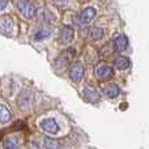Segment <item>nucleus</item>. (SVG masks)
Returning a JSON list of instances; mask_svg holds the SVG:
<instances>
[{
    "instance_id": "nucleus-12",
    "label": "nucleus",
    "mask_w": 149,
    "mask_h": 149,
    "mask_svg": "<svg viewBox=\"0 0 149 149\" xmlns=\"http://www.w3.org/2000/svg\"><path fill=\"white\" fill-rule=\"evenodd\" d=\"M131 65V62L127 56H119L114 60V67H116L118 70H127V68Z\"/></svg>"
},
{
    "instance_id": "nucleus-22",
    "label": "nucleus",
    "mask_w": 149,
    "mask_h": 149,
    "mask_svg": "<svg viewBox=\"0 0 149 149\" xmlns=\"http://www.w3.org/2000/svg\"><path fill=\"white\" fill-rule=\"evenodd\" d=\"M8 5V0H0V10H3Z\"/></svg>"
},
{
    "instance_id": "nucleus-5",
    "label": "nucleus",
    "mask_w": 149,
    "mask_h": 149,
    "mask_svg": "<svg viewBox=\"0 0 149 149\" xmlns=\"http://www.w3.org/2000/svg\"><path fill=\"white\" fill-rule=\"evenodd\" d=\"M13 20L9 16H0V33L4 36H9L13 31Z\"/></svg>"
},
{
    "instance_id": "nucleus-9",
    "label": "nucleus",
    "mask_w": 149,
    "mask_h": 149,
    "mask_svg": "<svg viewBox=\"0 0 149 149\" xmlns=\"http://www.w3.org/2000/svg\"><path fill=\"white\" fill-rule=\"evenodd\" d=\"M114 46L116 51H124L128 49V38L124 34H119L114 39Z\"/></svg>"
},
{
    "instance_id": "nucleus-11",
    "label": "nucleus",
    "mask_w": 149,
    "mask_h": 149,
    "mask_svg": "<svg viewBox=\"0 0 149 149\" xmlns=\"http://www.w3.org/2000/svg\"><path fill=\"white\" fill-rule=\"evenodd\" d=\"M94 17H95V9L92 7L85 8V9L81 12V15H80V20H81V22H84V24L90 22Z\"/></svg>"
},
{
    "instance_id": "nucleus-10",
    "label": "nucleus",
    "mask_w": 149,
    "mask_h": 149,
    "mask_svg": "<svg viewBox=\"0 0 149 149\" xmlns=\"http://www.w3.org/2000/svg\"><path fill=\"white\" fill-rule=\"evenodd\" d=\"M73 36H74L73 29L68 25L63 26L62 30H60V41H62L63 43H70V42H72Z\"/></svg>"
},
{
    "instance_id": "nucleus-1",
    "label": "nucleus",
    "mask_w": 149,
    "mask_h": 149,
    "mask_svg": "<svg viewBox=\"0 0 149 149\" xmlns=\"http://www.w3.org/2000/svg\"><path fill=\"white\" fill-rule=\"evenodd\" d=\"M16 7L20 10V13L22 15V17L25 18H33L37 15L36 7L31 4L29 0H16Z\"/></svg>"
},
{
    "instance_id": "nucleus-15",
    "label": "nucleus",
    "mask_w": 149,
    "mask_h": 149,
    "mask_svg": "<svg viewBox=\"0 0 149 149\" xmlns=\"http://www.w3.org/2000/svg\"><path fill=\"white\" fill-rule=\"evenodd\" d=\"M90 38L93 39V41H100L101 38L103 37V30L101 28H93L90 29Z\"/></svg>"
},
{
    "instance_id": "nucleus-17",
    "label": "nucleus",
    "mask_w": 149,
    "mask_h": 149,
    "mask_svg": "<svg viewBox=\"0 0 149 149\" xmlns=\"http://www.w3.org/2000/svg\"><path fill=\"white\" fill-rule=\"evenodd\" d=\"M21 130H26V124L25 122L22 120H18L10 127V131H21Z\"/></svg>"
},
{
    "instance_id": "nucleus-7",
    "label": "nucleus",
    "mask_w": 149,
    "mask_h": 149,
    "mask_svg": "<svg viewBox=\"0 0 149 149\" xmlns=\"http://www.w3.org/2000/svg\"><path fill=\"white\" fill-rule=\"evenodd\" d=\"M41 127H42V130H45V131L47 132V134H51V135H55L58 132V130H59L56 122L51 118L43 119V120L41 122Z\"/></svg>"
},
{
    "instance_id": "nucleus-2",
    "label": "nucleus",
    "mask_w": 149,
    "mask_h": 149,
    "mask_svg": "<svg viewBox=\"0 0 149 149\" xmlns=\"http://www.w3.org/2000/svg\"><path fill=\"white\" fill-rule=\"evenodd\" d=\"M34 102V94L30 92V90H24L18 94L17 98V103L22 110H26V109H30L31 105Z\"/></svg>"
},
{
    "instance_id": "nucleus-8",
    "label": "nucleus",
    "mask_w": 149,
    "mask_h": 149,
    "mask_svg": "<svg viewBox=\"0 0 149 149\" xmlns=\"http://www.w3.org/2000/svg\"><path fill=\"white\" fill-rule=\"evenodd\" d=\"M82 95H84V98L88 101V102H97V101H100V98H101L100 93L92 86L85 88L84 92H82Z\"/></svg>"
},
{
    "instance_id": "nucleus-4",
    "label": "nucleus",
    "mask_w": 149,
    "mask_h": 149,
    "mask_svg": "<svg viewBox=\"0 0 149 149\" xmlns=\"http://www.w3.org/2000/svg\"><path fill=\"white\" fill-rule=\"evenodd\" d=\"M94 72H95V76H97V79L100 80V81H106V80L111 79L113 74H114L113 68L109 67V65H106V64L97 65Z\"/></svg>"
},
{
    "instance_id": "nucleus-19",
    "label": "nucleus",
    "mask_w": 149,
    "mask_h": 149,
    "mask_svg": "<svg viewBox=\"0 0 149 149\" xmlns=\"http://www.w3.org/2000/svg\"><path fill=\"white\" fill-rule=\"evenodd\" d=\"M43 21L45 22H54L55 21V17L50 10H43Z\"/></svg>"
},
{
    "instance_id": "nucleus-14",
    "label": "nucleus",
    "mask_w": 149,
    "mask_h": 149,
    "mask_svg": "<svg viewBox=\"0 0 149 149\" xmlns=\"http://www.w3.org/2000/svg\"><path fill=\"white\" fill-rule=\"evenodd\" d=\"M10 119H12V114L9 109L4 105H0V123H8Z\"/></svg>"
},
{
    "instance_id": "nucleus-13",
    "label": "nucleus",
    "mask_w": 149,
    "mask_h": 149,
    "mask_svg": "<svg viewBox=\"0 0 149 149\" xmlns=\"http://www.w3.org/2000/svg\"><path fill=\"white\" fill-rule=\"evenodd\" d=\"M119 93H120V89H119V86L116 84H109L105 88V94L107 95L109 98L118 97Z\"/></svg>"
},
{
    "instance_id": "nucleus-6",
    "label": "nucleus",
    "mask_w": 149,
    "mask_h": 149,
    "mask_svg": "<svg viewBox=\"0 0 149 149\" xmlns=\"http://www.w3.org/2000/svg\"><path fill=\"white\" fill-rule=\"evenodd\" d=\"M73 56H74V51H73L72 49L63 51L62 54L59 55V58L55 60V67H56V68H63V67H65V65L70 63V60L72 59Z\"/></svg>"
},
{
    "instance_id": "nucleus-21",
    "label": "nucleus",
    "mask_w": 149,
    "mask_h": 149,
    "mask_svg": "<svg viewBox=\"0 0 149 149\" xmlns=\"http://www.w3.org/2000/svg\"><path fill=\"white\" fill-rule=\"evenodd\" d=\"M54 4L58 5V7H65L68 4V0H54Z\"/></svg>"
},
{
    "instance_id": "nucleus-23",
    "label": "nucleus",
    "mask_w": 149,
    "mask_h": 149,
    "mask_svg": "<svg viewBox=\"0 0 149 149\" xmlns=\"http://www.w3.org/2000/svg\"><path fill=\"white\" fill-rule=\"evenodd\" d=\"M1 137H3V132H0V140H1Z\"/></svg>"
},
{
    "instance_id": "nucleus-16",
    "label": "nucleus",
    "mask_w": 149,
    "mask_h": 149,
    "mask_svg": "<svg viewBox=\"0 0 149 149\" xmlns=\"http://www.w3.org/2000/svg\"><path fill=\"white\" fill-rule=\"evenodd\" d=\"M50 34H51V31H50V30H47V29H41V30H38L36 33L34 39H36V41H42V39L49 38Z\"/></svg>"
},
{
    "instance_id": "nucleus-3",
    "label": "nucleus",
    "mask_w": 149,
    "mask_h": 149,
    "mask_svg": "<svg viewBox=\"0 0 149 149\" xmlns=\"http://www.w3.org/2000/svg\"><path fill=\"white\" fill-rule=\"evenodd\" d=\"M68 74H70V79L72 80V81L80 82L82 80V77H84V65L80 62H76L74 64L71 65Z\"/></svg>"
},
{
    "instance_id": "nucleus-18",
    "label": "nucleus",
    "mask_w": 149,
    "mask_h": 149,
    "mask_svg": "<svg viewBox=\"0 0 149 149\" xmlns=\"http://www.w3.org/2000/svg\"><path fill=\"white\" fill-rule=\"evenodd\" d=\"M45 147H46V148H58V147H59V144H58L54 139L45 137Z\"/></svg>"
},
{
    "instance_id": "nucleus-20",
    "label": "nucleus",
    "mask_w": 149,
    "mask_h": 149,
    "mask_svg": "<svg viewBox=\"0 0 149 149\" xmlns=\"http://www.w3.org/2000/svg\"><path fill=\"white\" fill-rule=\"evenodd\" d=\"M17 147H18V144L15 139H8L4 143V148H17Z\"/></svg>"
}]
</instances>
